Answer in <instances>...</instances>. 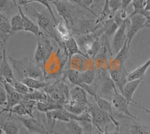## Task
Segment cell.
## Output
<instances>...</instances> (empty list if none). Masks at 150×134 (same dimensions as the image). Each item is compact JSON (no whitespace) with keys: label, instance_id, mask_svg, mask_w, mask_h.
<instances>
[{"label":"cell","instance_id":"cell-1","mask_svg":"<svg viewBox=\"0 0 150 134\" xmlns=\"http://www.w3.org/2000/svg\"><path fill=\"white\" fill-rule=\"evenodd\" d=\"M9 60L17 72L20 81L24 78L44 80V70L41 68V66L36 63L34 60H33L29 58L15 60L11 57H9Z\"/></svg>","mask_w":150,"mask_h":134},{"label":"cell","instance_id":"cell-2","mask_svg":"<svg viewBox=\"0 0 150 134\" xmlns=\"http://www.w3.org/2000/svg\"><path fill=\"white\" fill-rule=\"evenodd\" d=\"M33 14L36 18L37 24L42 33H45L48 37H52L59 45L60 48H65L63 41H62L59 36L56 33V24L48 10L41 12L33 11Z\"/></svg>","mask_w":150,"mask_h":134},{"label":"cell","instance_id":"cell-3","mask_svg":"<svg viewBox=\"0 0 150 134\" xmlns=\"http://www.w3.org/2000/svg\"><path fill=\"white\" fill-rule=\"evenodd\" d=\"M87 112L90 114L92 123L96 127L102 130L104 133L108 130V126L109 123H112L116 127V129H120V124L116 119L112 118L107 112L103 111L96 105L89 104L87 108Z\"/></svg>","mask_w":150,"mask_h":134},{"label":"cell","instance_id":"cell-4","mask_svg":"<svg viewBox=\"0 0 150 134\" xmlns=\"http://www.w3.org/2000/svg\"><path fill=\"white\" fill-rule=\"evenodd\" d=\"M56 8L58 14L63 19L69 29H72L74 26L79 10L76 6L67 0H51L50 2Z\"/></svg>","mask_w":150,"mask_h":134},{"label":"cell","instance_id":"cell-5","mask_svg":"<svg viewBox=\"0 0 150 134\" xmlns=\"http://www.w3.org/2000/svg\"><path fill=\"white\" fill-rule=\"evenodd\" d=\"M44 91L54 102L65 105L70 99V89L63 81L58 80L51 83Z\"/></svg>","mask_w":150,"mask_h":134},{"label":"cell","instance_id":"cell-6","mask_svg":"<svg viewBox=\"0 0 150 134\" xmlns=\"http://www.w3.org/2000/svg\"><path fill=\"white\" fill-rule=\"evenodd\" d=\"M36 42L37 45L34 53V60L36 63L42 66L53 52V46L48 36L42 32L40 36L36 37Z\"/></svg>","mask_w":150,"mask_h":134},{"label":"cell","instance_id":"cell-7","mask_svg":"<svg viewBox=\"0 0 150 134\" xmlns=\"http://www.w3.org/2000/svg\"><path fill=\"white\" fill-rule=\"evenodd\" d=\"M108 71L110 78L121 93L125 84L128 81V76L129 72L126 70L125 65L109 67Z\"/></svg>","mask_w":150,"mask_h":134},{"label":"cell","instance_id":"cell-8","mask_svg":"<svg viewBox=\"0 0 150 134\" xmlns=\"http://www.w3.org/2000/svg\"><path fill=\"white\" fill-rule=\"evenodd\" d=\"M129 17L125 20L119 26L114 34V38L112 41V50L116 55L118 52L122 49L124 45L128 41V30L129 27Z\"/></svg>","mask_w":150,"mask_h":134},{"label":"cell","instance_id":"cell-9","mask_svg":"<svg viewBox=\"0 0 150 134\" xmlns=\"http://www.w3.org/2000/svg\"><path fill=\"white\" fill-rule=\"evenodd\" d=\"M111 103H112L113 109L117 111L120 113L123 114L125 118L131 119V120H137V118L131 113L129 110L130 103L127 101V100L124 97L121 93H119V91H116L114 95L112 96L111 99Z\"/></svg>","mask_w":150,"mask_h":134},{"label":"cell","instance_id":"cell-10","mask_svg":"<svg viewBox=\"0 0 150 134\" xmlns=\"http://www.w3.org/2000/svg\"><path fill=\"white\" fill-rule=\"evenodd\" d=\"M130 24L128 30V45L131 46V41L135 35L142 28L145 27L147 24V18L143 14H136L129 15Z\"/></svg>","mask_w":150,"mask_h":134},{"label":"cell","instance_id":"cell-11","mask_svg":"<svg viewBox=\"0 0 150 134\" xmlns=\"http://www.w3.org/2000/svg\"><path fill=\"white\" fill-rule=\"evenodd\" d=\"M1 84L3 85L4 88L6 90L8 96L7 104L5 106V108H3L1 110V114H3L4 112H6L10 108H13L14 106L17 105V104L21 103L23 99V95L17 92L14 90V88L11 86V84L5 81L4 79L1 78Z\"/></svg>","mask_w":150,"mask_h":134},{"label":"cell","instance_id":"cell-12","mask_svg":"<svg viewBox=\"0 0 150 134\" xmlns=\"http://www.w3.org/2000/svg\"><path fill=\"white\" fill-rule=\"evenodd\" d=\"M18 120L22 124L29 133H33L38 134H49L48 133L47 127L41 123L39 120H36L35 118H25V117H20L17 116Z\"/></svg>","mask_w":150,"mask_h":134},{"label":"cell","instance_id":"cell-13","mask_svg":"<svg viewBox=\"0 0 150 134\" xmlns=\"http://www.w3.org/2000/svg\"><path fill=\"white\" fill-rule=\"evenodd\" d=\"M100 27V24L98 23V19L92 20L86 19V18H80L75 23L74 26L72 28L81 35L89 34V33H95L97 31Z\"/></svg>","mask_w":150,"mask_h":134},{"label":"cell","instance_id":"cell-14","mask_svg":"<svg viewBox=\"0 0 150 134\" xmlns=\"http://www.w3.org/2000/svg\"><path fill=\"white\" fill-rule=\"evenodd\" d=\"M1 63H0V72L1 78L8 82L9 84L15 80L11 67L9 64L6 56V45L1 48Z\"/></svg>","mask_w":150,"mask_h":134},{"label":"cell","instance_id":"cell-15","mask_svg":"<svg viewBox=\"0 0 150 134\" xmlns=\"http://www.w3.org/2000/svg\"><path fill=\"white\" fill-rule=\"evenodd\" d=\"M144 78H141L139 79H135L132 81H128L125 84L122 91L121 92L122 94L124 96V97L127 100V101L130 103L131 105H134V106L139 107V105L137 104L135 101L133 100V96L136 92L137 89L139 88L142 82H143Z\"/></svg>","mask_w":150,"mask_h":134},{"label":"cell","instance_id":"cell-16","mask_svg":"<svg viewBox=\"0 0 150 134\" xmlns=\"http://www.w3.org/2000/svg\"><path fill=\"white\" fill-rule=\"evenodd\" d=\"M64 48L65 49V51L68 53V56L69 57V60L72 58L73 57L76 55H80L83 57H85L86 58H89V56H87L81 49H80V46H79L78 43H77V40L74 37L71 36L70 38L67 39L66 41H63Z\"/></svg>","mask_w":150,"mask_h":134},{"label":"cell","instance_id":"cell-17","mask_svg":"<svg viewBox=\"0 0 150 134\" xmlns=\"http://www.w3.org/2000/svg\"><path fill=\"white\" fill-rule=\"evenodd\" d=\"M13 34L11 31V21H9L7 17L1 12L0 14V37H1V46H3L6 44L8 39Z\"/></svg>","mask_w":150,"mask_h":134},{"label":"cell","instance_id":"cell-18","mask_svg":"<svg viewBox=\"0 0 150 134\" xmlns=\"http://www.w3.org/2000/svg\"><path fill=\"white\" fill-rule=\"evenodd\" d=\"M17 9H18L19 13L21 14V17H22L23 21L24 32H29V33H33V34H34L36 37L40 36V34L41 33V30L40 29L38 25L35 24L32 20L29 19V17H28L26 14H24L21 6L18 5V6H17Z\"/></svg>","mask_w":150,"mask_h":134},{"label":"cell","instance_id":"cell-19","mask_svg":"<svg viewBox=\"0 0 150 134\" xmlns=\"http://www.w3.org/2000/svg\"><path fill=\"white\" fill-rule=\"evenodd\" d=\"M89 104V103H79V102L69 100L64 105V108L67 111L74 114V115H80L86 112Z\"/></svg>","mask_w":150,"mask_h":134},{"label":"cell","instance_id":"cell-20","mask_svg":"<svg viewBox=\"0 0 150 134\" xmlns=\"http://www.w3.org/2000/svg\"><path fill=\"white\" fill-rule=\"evenodd\" d=\"M73 101L79 102V103H89L87 99L86 91L80 86H74L70 90V99Z\"/></svg>","mask_w":150,"mask_h":134},{"label":"cell","instance_id":"cell-21","mask_svg":"<svg viewBox=\"0 0 150 134\" xmlns=\"http://www.w3.org/2000/svg\"><path fill=\"white\" fill-rule=\"evenodd\" d=\"M150 67V57L149 60H147L143 64L138 66L137 69H134L133 71L129 72L128 76V81H132L135 79H139L141 78H144L147 70Z\"/></svg>","mask_w":150,"mask_h":134},{"label":"cell","instance_id":"cell-22","mask_svg":"<svg viewBox=\"0 0 150 134\" xmlns=\"http://www.w3.org/2000/svg\"><path fill=\"white\" fill-rule=\"evenodd\" d=\"M94 100H96V103L98 106L100 108H101L103 111L108 114L111 118L115 119L114 114H113V108H112V103L105 99L103 96H100L99 94H97L93 97Z\"/></svg>","mask_w":150,"mask_h":134},{"label":"cell","instance_id":"cell-23","mask_svg":"<svg viewBox=\"0 0 150 134\" xmlns=\"http://www.w3.org/2000/svg\"><path fill=\"white\" fill-rule=\"evenodd\" d=\"M11 118V114L9 113L7 121L2 124L1 130H2L5 134H19L21 125L16 122V120H12Z\"/></svg>","mask_w":150,"mask_h":134},{"label":"cell","instance_id":"cell-24","mask_svg":"<svg viewBox=\"0 0 150 134\" xmlns=\"http://www.w3.org/2000/svg\"><path fill=\"white\" fill-rule=\"evenodd\" d=\"M21 81L33 90H44L51 84L47 81H45V80L32 78H24Z\"/></svg>","mask_w":150,"mask_h":134},{"label":"cell","instance_id":"cell-25","mask_svg":"<svg viewBox=\"0 0 150 134\" xmlns=\"http://www.w3.org/2000/svg\"><path fill=\"white\" fill-rule=\"evenodd\" d=\"M64 76L68 81L74 86H80L82 84L81 81V72L74 69H67L64 73Z\"/></svg>","mask_w":150,"mask_h":134},{"label":"cell","instance_id":"cell-26","mask_svg":"<svg viewBox=\"0 0 150 134\" xmlns=\"http://www.w3.org/2000/svg\"><path fill=\"white\" fill-rule=\"evenodd\" d=\"M56 30L62 41H66L71 36L69 32V28L64 21H59L57 22L56 24Z\"/></svg>","mask_w":150,"mask_h":134},{"label":"cell","instance_id":"cell-27","mask_svg":"<svg viewBox=\"0 0 150 134\" xmlns=\"http://www.w3.org/2000/svg\"><path fill=\"white\" fill-rule=\"evenodd\" d=\"M32 2H38V3L41 4L45 6L47 9V10H48V11L50 12V14H51L52 17H53V21H54L55 24H57L58 21L56 20V17H55L54 14H53V11L52 10L51 7H50V2H45V1H43V0H17V4L20 6H24L25 9H27V6L29 3H32Z\"/></svg>","mask_w":150,"mask_h":134},{"label":"cell","instance_id":"cell-28","mask_svg":"<svg viewBox=\"0 0 150 134\" xmlns=\"http://www.w3.org/2000/svg\"><path fill=\"white\" fill-rule=\"evenodd\" d=\"M6 112H8V113L12 114V115H15L17 116H20V117H24L26 115H29L30 117L35 118L34 115L31 114L29 109L26 108V105L23 103H22V102L17 104L15 106L13 107V108H10Z\"/></svg>","mask_w":150,"mask_h":134},{"label":"cell","instance_id":"cell-29","mask_svg":"<svg viewBox=\"0 0 150 134\" xmlns=\"http://www.w3.org/2000/svg\"><path fill=\"white\" fill-rule=\"evenodd\" d=\"M11 31L13 34L18 33V32L24 31L23 21V18L20 13L15 14L11 17Z\"/></svg>","mask_w":150,"mask_h":134},{"label":"cell","instance_id":"cell-30","mask_svg":"<svg viewBox=\"0 0 150 134\" xmlns=\"http://www.w3.org/2000/svg\"><path fill=\"white\" fill-rule=\"evenodd\" d=\"M131 134H150V127L143 125L137 121V120H133V124L130 130Z\"/></svg>","mask_w":150,"mask_h":134},{"label":"cell","instance_id":"cell-31","mask_svg":"<svg viewBox=\"0 0 150 134\" xmlns=\"http://www.w3.org/2000/svg\"><path fill=\"white\" fill-rule=\"evenodd\" d=\"M97 77V72L96 69H89L81 72V81L82 84L91 85Z\"/></svg>","mask_w":150,"mask_h":134},{"label":"cell","instance_id":"cell-32","mask_svg":"<svg viewBox=\"0 0 150 134\" xmlns=\"http://www.w3.org/2000/svg\"><path fill=\"white\" fill-rule=\"evenodd\" d=\"M10 84H11V86L14 88V90H15L17 92H18V93H20L22 95H26L27 94V93H31V92H33V91H34V90L31 89L30 88H29V87H28L27 85H26L23 82H22V81H20V80H17V79L14 80V81H12L11 83H10Z\"/></svg>","mask_w":150,"mask_h":134},{"label":"cell","instance_id":"cell-33","mask_svg":"<svg viewBox=\"0 0 150 134\" xmlns=\"http://www.w3.org/2000/svg\"><path fill=\"white\" fill-rule=\"evenodd\" d=\"M65 126L71 134H84L83 128L77 120H71L65 123Z\"/></svg>","mask_w":150,"mask_h":134},{"label":"cell","instance_id":"cell-34","mask_svg":"<svg viewBox=\"0 0 150 134\" xmlns=\"http://www.w3.org/2000/svg\"><path fill=\"white\" fill-rule=\"evenodd\" d=\"M128 17H129V15H128L127 14V11L121 9V10L118 11L116 14L112 16V20L118 26H120L125 20L128 19Z\"/></svg>","mask_w":150,"mask_h":134},{"label":"cell","instance_id":"cell-35","mask_svg":"<svg viewBox=\"0 0 150 134\" xmlns=\"http://www.w3.org/2000/svg\"><path fill=\"white\" fill-rule=\"evenodd\" d=\"M109 9H110V16L108 17H112L116 14L118 11L122 9V0H110L109 1Z\"/></svg>","mask_w":150,"mask_h":134},{"label":"cell","instance_id":"cell-36","mask_svg":"<svg viewBox=\"0 0 150 134\" xmlns=\"http://www.w3.org/2000/svg\"><path fill=\"white\" fill-rule=\"evenodd\" d=\"M109 1L110 0H105V3H104V9H103L102 12H101V14H100V17H99V19H98V21L99 24H101V23L104 22V19H107L108 17L110 16V9H109Z\"/></svg>","mask_w":150,"mask_h":134},{"label":"cell","instance_id":"cell-37","mask_svg":"<svg viewBox=\"0 0 150 134\" xmlns=\"http://www.w3.org/2000/svg\"><path fill=\"white\" fill-rule=\"evenodd\" d=\"M67 1H68L69 2H71V3L72 4H74V5H78L79 7H81V8H83L84 9H86V10H87L89 12H90V14H92V15L94 16V17H96L97 19H99V17H100V15H98V14H97V13H96V12L94 11H92V9H88V8L85 5H84V3L83 2L82 0H67Z\"/></svg>","mask_w":150,"mask_h":134},{"label":"cell","instance_id":"cell-38","mask_svg":"<svg viewBox=\"0 0 150 134\" xmlns=\"http://www.w3.org/2000/svg\"><path fill=\"white\" fill-rule=\"evenodd\" d=\"M7 92L4 86L1 84L0 86V105L1 106H5L7 104Z\"/></svg>","mask_w":150,"mask_h":134},{"label":"cell","instance_id":"cell-39","mask_svg":"<svg viewBox=\"0 0 150 134\" xmlns=\"http://www.w3.org/2000/svg\"><path fill=\"white\" fill-rule=\"evenodd\" d=\"M104 3H105V0H95V2H94L93 5L92 7H93L94 5L96 6V8H97L98 10L101 11V14L102 12L103 9H104Z\"/></svg>","mask_w":150,"mask_h":134},{"label":"cell","instance_id":"cell-40","mask_svg":"<svg viewBox=\"0 0 150 134\" xmlns=\"http://www.w3.org/2000/svg\"><path fill=\"white\" fill-rule=\"evenodd\" d=\"M133 0H122V9L127 11L130 4L132 3Z\"/></svg>","mask_w":150,"mask_h":134},{"label":"cell","instance_id":"cell-41","mask_svg":"<svg viewBox=\"0 0 150 134\" xmlns=\"http://www.w3.org/2000/svg\"><path fill=\"white\" fill-rule=\"evenodd\" d=\"M10 1L11 0H0V9H1V12H2L4 9H5L9 5Z\"/></svg>","mask_w":150,"mask_h":134},{"label":"cell","instance_id":"cell-42","mask_svg":"<svg viewBox=\"0 0 150 134\" xmlns=\"http://www.w3.org/2000/svg\"><path fill=\"white\" fill-rule=\"evenodd\" d=\"M82 1L84 3V5H85L88 9H92L91 7L93 5L94 2H95V0H82Z\"/></svg>","mask_w":150,"mask_h":134},{"label":"cell","instance_id":"cell-43","mask_svg":"<svg viewBox=\"0 0 150 134\" xmlns=\"http://www.w3.org/2000/svg\"><path fill=\"white\" fill-rule=\"evenodd\" d=\"M144 10L146 11H150V0H146Z\"/></svg>","mask_w":150,"mask_h":134},{"label":"cell","instance_id":"cell-44","mask_svg":"<svg viewBox=\"0 0 150 134\" xmlns=\"http://www.w3.org/2000/svg\"><path fill=\"white\" fill-rule=\"evenodd\" d=\"M104 133L105 134H124L122 132L120 131V129H115V130L112 131V132H108V131H106Z\"/></svg>","mask_w":150,"mask_h":134},{"label":"cell","instance_id":"cell-45","mask_svg":"<svg viewBox=\"0 0 150 134\" xmlns=\"http://www.w3.org/2000/svg\"><path fill=\"white\" fill-rule=\"evenodd\" d=\"M139 108H142V109H143V111H145V112H146V113L149 114V115H150V108H146V107H140V106H139Z\"/></svg>","mask_w":150,"mask_h":134},{"label":"cell","instance_id":"cell-46","mask_svg":"<svg viewBox=\"0 0 150 134\" xmlns=\"http://www.w3.org/2000/svg\"><path fill=\"white\" fill-rule=\"evenodd\" d=\"M11 2L14 4V5H15L17 7L18 6V4H17V0H11Z\"/></svg>","mask_w":150,"mask_h":134},{"label":"cell","instance_id":"cell-47","mask_svg":"<svg viewBox=\"0 0 150 134\" xmlns=\"http://www.w3.org/2000/svg\"><path fill=\"white\" fill-rule=\"evenodd\" d=\"M148 24H150V11H149V14L148 17H147V24H146V25Z\"/></svg>","mask_w":150,"mask_h":134},{"label":"cell","instance_id":"cell-48","mask_svg":"<svg viewBox=\"0 0 150 134\" xmlns=\"http://www.w3.org/2000/svg\"><path fill=\"white\" fill-rule=\"evenodd\" d=\"M146 27H148L149 29H150V24H148L146 25Z\"/></svg>","mask_w":150,"mask_h":134},{"label":"cell","instance_id":"cell-49","mask_svg":"<svg viewBox=\"0 0 150 134\" xmlns=\"http://www.w3.org/2000/svg\"><path fill=\"white\" fill-rule=\"evenodd\" d=\"M1 134H5V132H4V131L2 130H1Z\"/></svg>","mask_w":150,"mask_h":134},{"label":"cell","instance_id":"cell-50","mask_svg":"<svg viewBox=\"0 0 150 134\" xmlns=\"http://www.w3.org/2000/svg\"><path fill=\"white\" fill-rule=\"evenodd\" d=\"M43 1H45V2H50V1H51V0H43Z\"/></svg>","mask_w":150,"mask_h":134}]
</instances>
